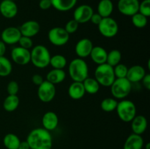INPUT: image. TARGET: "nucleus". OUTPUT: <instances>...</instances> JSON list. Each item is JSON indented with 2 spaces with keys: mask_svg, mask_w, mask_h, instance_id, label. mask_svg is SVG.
Returning <instances> with one entry per match:
<instances>
[{
  "mask_svg": "<svg viewBox=\"0 0 150 149\" xmlns=\"http://www.w3.org/2000/svg\"><path fill=\"white\" fill-rule=\"evenodd\" d=\"M139 0H119L117 9L124 15L133 16L139 13Z\"/></svg>",
  "mask_w": 150,
  "mask_h": 149,
  "instance_id": "nucleus-12",
  "label": "nucleus"
},
{
  "mask_svg": "<svg viewBox=\"0 0 150 149\" xmlns=\"http://www.w3.org/2000/svg\"><path fill=\"white\" fill-rule=\"evenodd\" d=\"M111 92L116 99H124L132 91V83L127 78H116L111 86Z\"/></svg>",
  "mask_w": 150,
  "mask_h": 149,
  "instance_id": "nucleus-6",
  "label": "nucleus"
},
{
  "mask_svg": "<svg viewBox=\"0 0 150 149\" xmlns=\"http://www.w3.org/2000/svg\"><path fill=\"white\" fill-rule=\"evenodd\" d=\"M10 56L13 62L18 65L25 66L30 63V51L26 48L15 47L12 49Z\"/></svg>",
  "mask_w": 150,
  "mask_h": 149,
  "instance_id": "nucleus-10",
  "label": "nucleus"
},
{
  "mask_svg": "<svg viewBox=\"0 0 150 149\" xmlns=\"http://www.w3.org/2000/svg\"><path fill=\"white\" fill-rule=\"evenodd\" d=\"M6 51H7V45L0 40V56H3L5 54Z\"/></svg>",
  "mask_w": 150,
  "mask_h": 149,
  "instance_id": "nucleus-43",
  "label": "nucleus"
},
{
  "mask_svg": "<svg viewBox=\"0 0 150 149\" xmlns=\"http://www.w3.org/2000/svg\"><path fill=\"white\" fill-rule=\"evenodd\" d=\"M30 149H51L53 146L52 135L44 128L32 129L26 137Z\"/></svg>",
  "mask_w": 150,
  "mask_h": 149,
  "instance_id": "nucleus-1",
  "label": "nucleus"
},
{
  "mask_svg": "<svg viewBox=\"0 0 150 149\" xmlns=\"http://www.w3.org/2000/svg\"><path fill=\"white\" fill-rule=\"evenodd\" d=\"M95 78L100 86L110 87L116 79L114 68L106 63L98 65L95 70Z\"/></svg>",
  "mask_w": 150,
  "mask_h": 149,
  "instance_id": "nucleus-4",
  "label": "nucleus"
},
{
  "mask_svg": "<svg viewBox=\"0 0 150 149\" xmlns=\"http://www.w3.org/2000/svg\"><path fill=\"white\" fill-rule=\"evenodd\" d=\"M98 27L100 34L105 38L114 37L119 32L118 23L111 17L103 18Z\"/></svg>",
  "mask_w": 150,
  "mask_h": 149,
  "instance_id": "nucleus-7",
  "label": "nucleus"
},
{
  "mask_svg": "<svg viewBox=\"0 0 150 149\" xmlns=\"http://www.w3.org/2000/svg\"><path fill=\"white\" fill-rule=\"evenodd\" d=\"M22 36L32 38L39 34L40 31V25L36 20H26L19 27Z\"/></svg>",
  "mask_w": 150,
  "mask_h": 149,
  "instance_id": "nucleus-15",
  "label": "nucleus"
},
{
  "mask_svg": "<svg viewBox=\"0 0 150 149\" xmlns=\"http://www.w3.org/2000/svg\"><path fill=\"white\" fill-rule=\"evenodd\" d=\"M18 149H30V147H29L26 140H25V141H21Z\"/></svg>",
  "mask_w": 150,
  "mask_h": 149,
  "instance_id": "nucleus-44",
  "label": "nucleus"
},
{
  "mask_svg": "<svg viewBox=\"0 0 150 149\" xmlns=\"http://www.w3.org/2000/svg\"><path fill=\"white\" fill-rule=\"evenodd\" d=\"M42 128L51 131L55 130L59 125V117L56 112L48 111L42 117Z\"/></svg>",
  "mask_w": 150,
  "mask_h": 149,
  "instance_id": "nucleus-17",
  "label": "nucleus"
},
{
  "mask_svg": "<svg viewBox=\"0 0 150 149\" xmlns=\"http://www.w3.org/2000/svg\"><path fill=\"white\" fill-rule=\"evenodd\" d=\"M18 43L20 47L28 50L32 48L33 47V40L32 39V38L28 37L21 36Z\"/></svg>",
  "mask_w": 150,
  "mask_h": 149,
  "instance_id": "nucleus-37",
  "label": "nucleus"
},
{
  "mask_svg": "<svg viewBox=\"0 0 150 149\" xmlns=\"http://www.w3.org/2000/svg\"><path fill=\"white\" fill-rule=\"evenodd\" d=\"M32 81L34 84L36 85V86H39L40 85L42 84V82L44 81V79H43V77H42V76L40 75V74H35L32 77Z\"/></svg>",
  "mask_w": 150,
  "mask_h": 149,
  "instance_id": "nucleus-40",
  "label": "nucleus"
},
{
  "mask_svg": "<svg viewBox=\"0 0 150 149\" xmlns=\"http://www.w3.org/2000/svg\"><path fill=\"white\" fill-rule=\"evenodd\" d=\"M66 78V73L64 70L59 69H52L46 74L47 81L54 85L59 84L62 83Z\"/></svg>",
  "mask_w": 150,
  "mask_h": 149,
  "instance_id": "nucleus-23",
  "label": "nucleus"
},
{
  "mask_svg": "<svg viewBox=\"0 0 150 149\" xmlns=\"http://www.w3.org/2000/svg\"><path fill=\"white\" fill-rule=\"evenodd\" d=\"M20 99L18 95H7L3 102V108L9 112L16 110L18 108Z\"/></svg>",
  "mask_w": 150,
  "mask_h": 149,
  "instance_id": "nucleus-26",
  "label": "nucleus"
},
{
  "mask_svg": "<svg viewBox=\"0 0 150 149\" xmlns=\"http://www.w3.org/2000/svg\"><path fill=\"white\" fill-rule=\"evenodd\" d=\"M116 111L118 117L123 122H131L136 114V106L135 103L129 99H121L117 103Z\"/></svg>",
  "mask_w": 150,
  "mask_h": 149,
  "instance_id": "nucleus-5",
  "label": "nucleus"
},
{
  "mask_svg": "<svg viewBox=\"0 0 150 149\" xmlns=\"http://www.w3.org/2000/svg\"><path fill=\"white\" fill-rule=\"evenodd\" d=\"M48 41L54 46H64L70 39V34L65 29L60 26H57L50 29L48 32Z\"/></svg>",
  "mask_w": 150,
  "mask_h": 149,
  "instance_id": "nucleus-8",
  "label": "nucleus"
},
{
  "mask_svg": "<svg viewBox=\"0 0 150 149\" xmlns=\"http://www.w3.org/2000/svg\"><path fill=\"white\" fill-rule=\"evenodd\" d=\"M102 19H103V18L101 17V16L98 13H94L93 15H92V17H91L90 20H89V21L92 22L93 24L97 25V26H98V25L100 23V21L102 20Z\"/></svg>",
  "mask_w": 150,
  "mask_h": 149,
  "instance_id": "nucleus-41",
  "label": "nucleus"
},
{
  "mask_svg": "<svg viewBox=\"0 0 150 149\" xmlns=\"http://www.w3.org/2000/svg\"><path fill=\"white\" fill-rule=\"evenodd\" d=\"M113 68H114V75L116 78H125L128 70V67L125 64L120 63Z\"/></svg>",
  "mask_w": 150,
  "mask_h": 149,
  "instance_id": "nucleus-34",
  "label": "nucleus"
},
{
  "mask_svg": "<svg viewBox=\"0 0 150 149\" xmlns=\"http://www.w3.org/2000/svg\"><path fill=\"white\" fill-rule=\"evenodd\" d=\"M79 26V23L73 18L66 23L64 29H65V31L69 34H74L78 30Z\"/></svg>",
  "mask_w": 150,
  "mask_h": 149,
  "instance_id": "nucleus-36",
  "label": "nucleus"
},
{
  "mask_svg": "<svg viewBox=\"0 0 150 149\" xmlns=\"http://www.w3.org/2000/svg\"><path fill=\"white\" fill-rule=\"evenodd\" d=\"M19 28L16 26H8L1 33V40L6 45H15L18 42L21 37Z\"/></svg>",
  "mask_w": 150,
  "mask_h": 149,
  "instance_id": "nucleus-13",
  "label": "nucleus"
},
{
  "mask_svg": "<svg viewBox=\"0 0 150 149\" xmlns=\"http://www.w3.org/2000/svg\"><path fill=\"white\" fill-rule=\"evenodd\" d=\"M68 73L73 81L83 82L89 77L87 63L83 58H74L69 63Z\"/></svg>",
  "mask_w": 150,
  "mask_h": 149,
  "instance_id": "nucleus-2",
  "label": "nucleus"
},
{
  "mask_svg": "<svg viewBox=\"0 0 150 149\" xmlns=\"http://www.w3.org/2000/svg\"><path fill=\"white\" fill-rule=\"evenodd\" d=\"M21 140L16 134L8 133L3 138V144L7 149H18Z\"/></svg>",
  "mask_w": 150,
  "mask_h": 149,
  "instance_id": "nucleus-28",
  "label": "nucleus"
},
{
  "mask_svg": "<svg viewBox=\"0 0 150 149\" xmlns=\"http://www.w3.org/2000/svg\"><path fill=\"white\" fill-rule=\"evenodd\" d=\"M19 91V85L15 80H11L7 83V92L8 95H17Z\"/></svg>",
  "mask_w": 150,
  "mask_h": 149,
  "instance_id": "nucleus-38",
  "label": "nucleus"
},
{
  "mask_svg": "<svg viewBox=\"0 0 150 149\" xmlns=\"http://www.w3.org/2000/svg\"><path fill=\"white\" fill-rule=\"evenodd\" d=\"M18 12V8L15 1L2 0L0 2V13L5 18H13L17 15Z\"/></svg>",
  "mask_w": 150,
  "mask_h": 149,
  "instance_id": "nucleus-16",
  "label": "nucleus"
},
{
  "mask_svg": "<svg viewBox=\"0 0 150 149\" xmlns=\"http://www.w3.org/2000/svg\"><path fill=\"white\" fill-rule=\"evenodd\" d=\"M52 7L51 0H40L39 7L42 10H46Z\"/></svg>",
  "mask_w": 150,
  "mask_h": 149,
  "instance_id": "nucleus-39",
  "label": "nucleus"
},
{
  "mask_svg": "<svg viewBox=\"0 0 150 149\" xmlns=\"http://www.w3.org/2000/svg\"><path fill=\"white\" fill-rule=\"evenodd\" d=\"M67 93L72 99L79 100L84 96L86 92L82 82L73 81L69 86Z\"/></svg>",
  "mask_w": 150,
  "mask_h": 149,
  "instance_id": "nucleus-22",
  "label": "nucleus"
},
{
  "mask_svg": "<svg viewBox=\"0 0 150 149\" xmlns=\"http://www.w3.org/2000/svg\"><path fill=\"white\" fill-rule=\"evenodd\" d=\"M148 122L146 117L142 115H136L131 121V129L133 133L142 135L147 129Z\"/></svg>",
  "mask_w": 150,
  "mask_h": 149,
  "instance_id": "nucleus-19",
  "label": "nucleus"
},
{
  "mask_svg": "<svg viewBox=\"0 0 150 149\" xmlns=\"http://www.w3.org/2000/svg\"><path fill=\"white\" fill-rule=\"evenodd\" d=\"M117 99L114 97H106L103 99L100 103V108L103 111L106 112H111L116 110L117 106Z\"/></svg>",
  "mask_w": 150,
  "mask_h": 149,
  "instance_id": "nucleus-32",
  "label": "nucleus"
},
{
  "mask_svg": "<svg viewBox=\"0 0 150 149\" xmlns=\"http://www.w3.org/2000/svg\"><path fill=\"white\" fill-rule=\"evenodd\" d=\"M107 54L108 52L104 48L101 46H94L91 51L89 57L95 64H96L97 65H100L106 63Z\"/></svg>",
  "mask_w": 150,
  "mask_h": 149,
  "instance_id": "nucleus-21",
  "label": "nucleus"
},
{
  "mask_svg": "<svg viewBox=\"0 0 150 149\" xmlns=\"http://www.w3.org/2000/svg\"><path fill=\"white\" fill-rule=\"evenodd\" d=\"M144 146L145 149H150V143H146V144L144 145Z\"/></svg>",
  "mask_w": 150,
  "mask_h": 149,
  "instance_id": "nucleus-45",
  "label": "nucleus"
},
{
  "mask_svg": "<svg viewBox=\"0 0 150 149\" xmlns=\"http://www.w3.org/2000/svg\"><path fill=\"white\" fill-rule=\"evenodd\" d=\"M12 71H13V64L10 60L4 56H0V77H7L11 74Z\"/></svg>",
  "mask_w": 150,
  "mask_h": 149,
  "instance_id": "nucleus-29",
  "label": "nucleus"
},
{
  "mask_svg": "<svg viewBox=\"0 0 150 149\" xmlns=\"http://www.w3.org/2000/svg\"><path fill=\"white\" fill-rule=\"evenodd\" d=\"M139 13L149 18L150 16V0H143L139 3Z\"/></svg>",
  "mask_w": 150,
  "mask_h": 149,
  "instance_id": "nucleus-35",
  "label": "nucleus"
},
{
  "mask_svg": "<svg viewBox=\"0 0 150 149\" xmlns=\"http://www.w3.org/2000/svg\"><path fill=\"white\" fill-rule=\"evenodd\" d=\"M78 0H51V5L59 12H67L77 4Z\"/></svg>",
  "mask_w": 150,
  "mask_h": 149,
  "instance_id": "nucleus-24",
  "label": "nucleus"
},
{
  "mask_svg": "<svg viewBox=\"0 0 150 149\" xmlns=\"http://www.w3.org/2000/svg\"><path fill=\"white\" fill-rule=\"evenodd\" d=\"M131 21L133 26L138 29H143L147 25L148 18L141 13H137L131 16Z\"/></svg>",
  "mask_w": 150,
  "mask_h": 149,
  "instance_id": "nucleus-33",
  "label": "nucleus"
},
{
  "mask_svg": "<svg viewBox=\"0 0 150 149\" xmlns=\"http://www.w3.org/2000/svg\"><path fill=\"white\" fill-rule=\"evenodd\" d=\"M67 61L65 56L61 54H56V55L51 56L50 59V64L53 67V69H59L63 70L67 66Z\"/></svg>",
  "mask_w": 150,
  "mask_h": 149,
  "instance_id": "nucleus-30",
  "label": "nucleus"
},
{
  "mask_svg": "<svg viewBox=\"0 0 150 149\" xmlns=\"http://www.w3.org/2000/svg\"><path fill=\"white\" fill-rule=\"evenodd\" d=\"M146 74V70L142 66L133 65L128 68L126 78L133 84L142 81Z\"/></svg>",
  "mask_w": 150,
  "mask_h": 149,
  "instance_id": "nucleus-18",
  "label": "nucleus"
},
{
  "mask_svg": "<svg viewBox=\"0 0 150 149\" xmlns=\"http://www.w3.org/2000/svg\"><path fill=\"white\" fill-rule=\"evenodd\" d=\"M93 8L89 4H81L73 12V19L79 24H83L90 20L93 15Z\"/></svg>",
  "mask_w": 150,
  "mask_h": 149,
  "instance_id": "nucleus-11",
  "label": "nucleus"
},
{
  "mask_svg": "<svg viewBox=\"0 0 150 149\" xmlns=\"http://www.w3.org/2000/svg\"><path fill=\"white\" fill-rule=\"evenodd\" d=\"M51 56L48 48L42 45H35L30 51V62L37 68L44 69L49 66Z\"/></svg>",
  "mask_w": 150,
  "mask_h": 149,
  "instance_id": "nucleus-3",
  "label": "nucleus"
},
{
  "mask_svg": "<svg viewBox=\"0 0 150 149\" xmlns=\"http://www.w3.org/2000/svg\"><path fill=\"white\" fill-rule=\"evenodd\" d=\"M11 1H16V0H11Z\"/></svg>",
  "mask_w": 150,
  "mask_h": 149,
  "instance_id": "nucleus-46",
  "label": "nucleus"
},
{
  "mask_svg": "<svg viewBox=\"0 0 150 149\" xmlns=\"http://www.w3.org/2000/svg\"><path fill=\"white\" fill-rule=\"evenodd\" d=\"M93 42L89 38H83L79 40L75 46V52L78 58L84 59L89 56L90 53L93 48Z\"/></svg>",
  "mask_w": 150,
  "mask_h": 149,
  "instance_id": "nucleus-14",
  "label": "nucleus"
},
{
  "mask_svg": "<svg viewBox=\"0 0 150 149\" xmlns=\"http://www.w3.org/2000/svg\"><path fill=\"white\" fill-rule=\"evenodd\" d=\"M57 93L55 85L47 80H44L42 84L38 86V96L41 102L48 103L54 99Z\"/></svg>",
  "mask_w": 150,
  "mask_h": 149,
  "instance_id": "nucleus-9",
  "label": "nucleus"
},
{
  "mask_svg": "<svg viewBox=\"0 0 150 149\" xmlns=\"http://www.w3.org/2000/svg\"><path fill=\"white\" fill-rule=\"evenodd\" d=\"M97 9L98 13L102 18L110 17L114 11V4L111 0H100Z\"/></svg>",
  "mask_w": 150,
  "mask_h": 149,
  "instance_id": "nucleus-25",
  "label": "nucleus"
},
{
  "mask_svg": "<svg viewBox=\"0 0 150 149\" xmlns=\"http://www.w3.org/2000/svg\"><path fill=\"white\" fill-rule=\"evenodd\" d=\"M83 86L85 92L89 94H96L100 90V86L95 77H86L83 82Z\"/></svg>",
  "mask_w": 150,
  "mask_h": 149,
  "instance_id": "nucleus-27",
  "label": "nucleus"
},
{
  "mask_svg": "<svg viewBox=\"0 0 150 149\" xmlns=\"http://www.w3.org/2000/svg\"><path fill=\"white\" fill-rule=\"evenodd\" d=\"M144 141L142 135L132 133L127 137L123 145V149H142Z\"/></svg>",
  "mask_w": 150,
  "mask_h": 149,
  "instance_id": "nucleus-20",
  "label": "nucleus"
},
{
  "mask_svg": "<svg viewBox=\"0 0 150 149\" xmlns=\"http://www.w3.org/2000/svg\"><path fill=\"white\" fill-rule=\"evenodd\" d=\"M39 1H40V0H39Z\"/></svg>",
  "mask_w": 150,
  "mask_h": 149,
  "instance_id": "nucleus-47",
  "label": "nucleus"
},
{
  "mask_svg": "<svg viewBox=\"0 0 150 149\" xmlns=\"http://www.w3.org/2000/svg\"><path fill=\"white\" fill-rule=\"evenodd\" d=\"M122 53L119 50L113 49L108 52L106 58V64L111 67H115L118 64L121 63Z\"/></svg>",
  "mask_w": 150,
  "mask_h": 149,
  "instance_id": "nucleus-31",
  "label": "nucleus"
},
{
  "mask_svg": "<svg viewBox=\"0 0 150 149\" xmlns=\"http://www.w3.org/2000/svg\"><path fill=\"white\" fill-rule=\"evenodd\" d=\"M142 83H143L144 86L147 90H149L150 89V74H149V73H146V74H145L144 77V78L142 79Z\"/></svg>",
  "mask_w": 150,
  "mask_h": 149,
  "instance_id": "nucleus-42",
  "label": "nucleus"
}]
</instances>
